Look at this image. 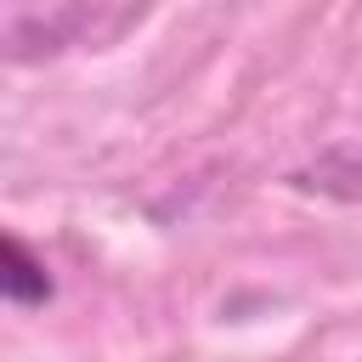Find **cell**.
I'll return each instance as SVG.
<instances>
[{"mask_svg":"<svg viewBox=\"0 0 362 362\" xmlns=\"http://www.w3.org/2000/svg\"><path fill=\"white\" fill-rule=\"evenodd\" d=\"M0 294L11 305H45L51 300V277H45V260H34V249L23 238H6L0 243Z\"/></svg>","mask_w":362,"mask_h":362,"instance_id":"1","label":"cell"}]
</instances>
